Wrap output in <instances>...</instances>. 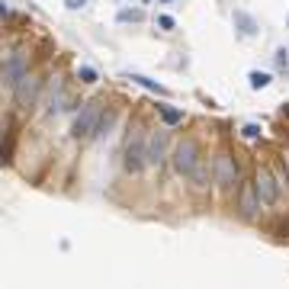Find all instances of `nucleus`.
<instances>
[{"label": "nucleus", "instance_id": "f03ea898", "mask_svg": "<svg viewBox=\"0 0 289 289\" xmlns=\"http://www.w3.org/2000/svg\"><path fill=\"white\" fill-rule=\"evenodd\" d=\"M144 164H148V141H144L141 132H135V135L129 138V144H126V171L138 174Z\"/></svg>", "mask_w": 289, "mask_h": 289}, {"label": "nucleus", "instance_id": "0eeeda50", "mask_svg": "<svg viewBox=\"0 0 289 289\" xmlns=\"http://www.w3.org/2000/svg\"><path fill=\"white\" fill-rule=\"evenodd\" d=\"M164 151H167V132H151L148 135V164L158 167L164 161Z\"/></svg>", "mask_w": 289, "mask_h": 289}, {"label": "nucleus", "instance_id": "7ed1b4c3", "mask_svg": "<svg viewBox=\"0 0 289 289\" xmlns=\"http://www.w3.org/2000/svg\"><path fill=\"white\" fill-rule=\"evenodd\" d=\"M196 161H199V148H196V141L193 138H183L177 144V151H174V171L177 174H183V177H190L193 174V167H196Z\"/></svg>", "mask_w": 289, "mask_h": 289}, {"label": "nucleus", "instance_id": "f8f14e48", "mask_svg": "<svg viewBox=\"0 0 289 289\" xmlns=\"http://www.w3.org/2000/svg\"><path fill=\"white\" fill-rule=\"evenodd\" d=\"M161 122L164 126H180L183 122V110H177V106H161Z\"/></svg>", "mask_w": 289, "mask_h": 289}, {"label": "nucleus", "instance_id": "ddd939ff", "mask_svg": "<svg viewBox=\"0 0 289 289\" xmlns=\"http://www.w3.org/2000/svg\"><path fill=\"white\" fill-rule=\"evenodd\" d=\"M190 177H193V183H196V187H206V183H209V164L199 158V161H196V167H193V174H190Z\"/></svg>", "mask_w": 289, "mask_h": 289}, {"label": "nucleus", "instance_id": "4be33fe9", "mask_svg": "<svg viewBox=\"0 0 289 289\" xmlns=\"http://www.w3.org/2000/svg\"><path fill=\"white\" fill-rule=\"evenodd\" d=\"M283 161H286V167H289V151H286V154H283Z\"/></svg>", "mask_w": 289, "mask_h": 289}, {"label": "nucleus", "instance_id": "a211bd4d", "mask_svg": "<svg viewBox=\"0 0 289 289\" xmlns=\"http://www.w3.org/2000/svg\"><path fill=\"white\" fill-rule=\"evenodd\" d=\"M241 135H244L247 141H257V138L263 135V132H260V126H257V122H247L244 129H241Z\"/></svg>", "mask_w": 289, "mask_h": 289}, {"label": "nucleus", "instance_id": "423d86ee", "mask_svg": "<svg viewBox=\"0 0 289 289\" xmlns=\"http://www.w3.org/2000/svg\"><path fill=\"white\" fill-rule=\"evenodd\" d=\"M29 71H26V52H23V48H16L13 55H10V61H7V87H16V84L26 77Z\"/></svg>", "mask_w": 289, "mask_h": 289}, {"label": "nucleus", "instance_id": "9b49d317", "mask_svg": "<svg viewBox=\"0 0 289 289\" xmlns=\"http://www.w3.org/2000/svg\"><path fill=\"white\" fill-rule=\"evenodd\" d=\"M235 29L244 35V39H251V35H257V19L251 16V13H244V10H235Z\"/></svg>", "mask_w": 289, "mask_h": 289}, {"label": "nucleus", "instance_id": "1a4fd4ad", "mask_svg": "<svg viewBox=\"0 0 289 289\" xmlns=\"http://www.w3.org/2000/svg\"><path fill=\"white\" fill-rule=\"evenodd\" d=\"M13 93H16V100H19V106H32V100H35V93H39V80H35L32 74H26L16 87H13Z\"/></svg>", "mask_w": 289, "mask_h": 289}, {"label": "nucleus", "instance_id": "9d476101", "mask_svg": "<svg viewBox=\"0 0 289 289\" xmlns=\"http://www.w3.org/2000/svg\"><path fill=\"white\" fill-rule=\"evenodd\" d=\"M129 84H138V87H144V90H151V93H158V96H167V87L164 84H158V80H151V77H144V74H135V71H126L122 74Z\"/></svg>", "mask_w": 289, "mask_h": 289}, {"label": "nucleus", "instance_id": "4468645a", "mask_svg": "<svg viewBox=\"0 0 289 289\" xmlns=\"http://www.w3.org/2000/svg\"><path fill=\"white\" fill-rule=\"evenodd\" d=\"M113 122H116V113H113V110H106V113L100 116V126H96V132H93V138H103V135H110V129H113Z\"/></svg>", "mask_w": 289, "mask_h": 289}, {"label": "nucleus", "instance_id": "39448f33", "mask_svg": "<svg viewBox=\"0 0 289 289\" xmlns=\"http://www.w3.org/2000/svg\"><path fill=\"white\" fill-rule=\"evenodd\" d=\"M254 187H257V196H260L263 206H273V202L280 199V187H276V177L267 171V167H260V171H257Z\"/></svg>", "mask_w": 289, "mask_h": 289}, {"label": "nucleus", "instance_id": "dca6fc26", "mask_svg": "<svg viewBox=\"0 0 289 289\" xmlns=\"http://www.w3.org/2000/svg\"><path fill=\"white\" fill-rule=\"evenodd\" d=\"M77 80H80V84H96V71H93L90 65H80V68H77Z\"/></svg>", "mask_w": 289, "mask_h": 289}, {"label": "nucleus", "instance_id": "5701e85b", "mask_svg": "<svg viewBox=\"0 0 289 289\" xmlns=\"http://www.w3.org/2000/svg\"><path fill=\"white\" fill-rule=\"evenodd\" d=\"M158 4H177V0H158Z\"/></svg>", "mask_w": 289, "mask_h": 289}, {"label": "nucleus", "instance_id": "6e6552de", "mask_svg": "<svg viewBox=\"0 0 289 289\" xmlns=\"http://www.w3.org/2000/svg\"><path fill=\"white\" fill-rule=\"evenodd\" d=\"M238 206H241V215H244V219H254L257 209H260L257 187H241V199H238Z\"/></svg>", "mask_w": 289, "mask_h": 289}, {"label": "nucleus", "instance_id": "412c9836", "mask_svg": "<svg viewBox=\"0 0 289 289\" xmlns=\"http://www.w3.org/2000/svg\"><path fill=\"white\" fill-rule=\"evenodd\" d=\"M65 7L68 10H80V7H87V0H65Z\"/></svg>", "mask_w": 289, "mask_h": 289}, {"label": "nucleus", "instance_id": "2eb2a0df", "mask_svg": "<svg viewBox=\"0 0 289 289\" xmlns=\"http://www.w3.org/2000/svg\"><path fill=\"white\" fill-rule=\"evenodd\" d=\"M247 80H251V87H254V90L270 87V74H263V71H251V74H247Z\"/></svg>", "mask_w": 289, "mask_h": 289}, {"label": "nucleus", "instance_id": "aec40b11", "mask_svg": "<svg viewBox=\"0 0 289 289\" xmlns=\"http://www.w3.org/2000/svg\"><path fill=\"white\" fill-rule=\"evenodd\" d=\"M289 52H286V48H280V52H276V65H280V68H286L289 65V58H286Z\"/></svg>", "mask_w": 289, "mask_h": 289}, {"label": "nucleus", "instance_id": "20e7f679", "mask_svg": "<svg viewBox=\"0 0 289 289\" xmlns=\"http://www.w3.org/2000/svg\"><path fill=\"white\" fill-rule=\"evenodd\" d=\"M215 183H219L222 190H232L235 183H238V164H235V158L228 151H222L219 158H215Z\"/></svg>", "mask_w": 289, "mask_h": 289}, {"label": "nucleus", "instance_id": "f257e3e1", "mask_svg": "<svg viewBox=\"0 0 289 289\" xmlns=\"http://www.w3.org/2000/svg\"><path fill=\"white\" fill-rule=\"evenodd\" d=\"M100 116H103V103H96V100L84 103L77 119H74V129H71V132H74V138H90L93 132H96V126H100Z\"/></svg>", "mask_w": 289, "mask_h": 289}, {"label": "nucleus", "instance_id": "f3484780", "mask_svg": "<svg viewBox=\"0 0 289 289\" xmlns=\"http://www.w3.org/2000/svg\"><path fill=\"white\" fill-rule=\"evenodd\" d=\"M144 13L141 10H119V23H141Z\"/></svg>", "mask_w": 289, "mask_h": 289}, {"label": "nucleus", "instance_id": "6ab92c4d", "mask_svg": "<svg viewBox=\"0 0 289 289\" xmlns=\"http://www.w3.org/2000/svg\"><path fill=\"white\" fill-rule=\"evenodd\" d=\"M158 26H161V32H171V29L177 26V19L167 16V13H161V16H158Z\"/></svg>", "mask_w": 289, "mask_h": 289}]
</instances>
